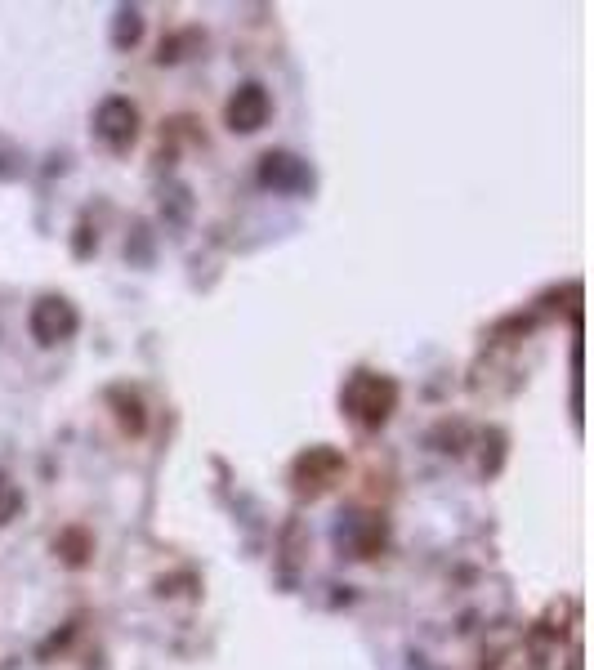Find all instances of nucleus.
<instances>
[{
    "label": "nucleus",
    "instance_id": "1",
    "mask_svg": "<svg viewBox=\"0 0 594 670\" xmlns=\"http://www.w3.org/2000/svg\"><path fill=\"white\" fill-rule=\"evenodd\" d=\"M340 407L349 411L353 425L380 429L398 407V385L389 376H376V371H353L349 385L340 389Z\"/></svg>",
    "mask_w": 594,
    "mask_h": 670
},
{
    "label": "nucleus",
    "instance_id": "2",
    "mask_svg": "<svg viewBox=\"0 0 594 670\" xmlns=\"http://www.w3.org/2000/svg\"><path fill=\"white\" fill-rule=\"evenodd\" d=\"M27 327H32L36 344H63L81 327V313H76V304L63 300V295H41V300L32 304V313H27Z\"/></svg>",
    "mask_w": 594,
    "mask_h": 670
},
{
    "label": "nucleus",
    "instance_id": "3",
    "mask_svg": "<svg viewBox=\"0 0 594 670\" xmlns=\"http://www.w3.org/2000/svg\"><path fill=\"white\" fill-rule=\"evenodd\" d=\"M94 134H99L112 152H126L134 143V134H139V108H134L130 99H121V94H108V99L94 108Z\"/></svg>",
    "mask_w": 594,
    "mask_h": 670
},
{
    "label": "nucleus",
    "instance_id": "4",
    "mask_svg": "<svg viewBox=\"0 0 594 670\" xmlns=\"http://www.w3.org/2000/svg\"><path fill=\"white\" fill-rule=\"evenodd\" d=\"M268 117H273V99H268V90H264L260 81L237 85L233 99H228V108H224L228 130H237V134H255V130H264V126H268Z\"/></svg>",
    "mask_w": 594,
    "mask_h": 670
},
{
    "label": "nucleus",
    "instance_id": "5",
    "mask_svg": "<svg viewBox=\"0 0 594 670\" xmlns=\"http://www.w3.org/2000/svg\"><path fill=\"white\" fill-rule=\"evenodd\" d=\"M340 469H344V456L335 452V447H309V452L295 461L291 478L300 492L313 496V492H322V487H331L335 478H340Z\"/></svg>",
    "mask_w": 594,
    "mask_h": 670
},
{
    "label": "nucleus",
    "instance_id": "6",
    "mask_svg": "<svg viewBox=\"0 0 594 670\" xmlns=\"http://www.w3.org/2000/svg\"><path fill=\"white\" fill-rule=\"evenodd\" d=\"M260 184L277 188V193H304V188L313 184V175L295 152H264L260 157Z\"/></svg>",
    "mask_w": 594,
    "mask_h": 670
},
{
    "label": "nucleus",
    "instance_id": "7",
    "mask_svg": "<svg viewBox=\"0 0 594 670\" xmlns=\"http://www.w3.org/2000/svg\"><path fill=\"white\" fill-rule=\"evenodd\" d=\"M335 541L344 545V550L353 554V559H371V554L385 545V523L380 519H362V514H353V519L340 523V532H335Z\"/></svg>",
    "mask_w": 594,
    "mask_h": 670
},
{
    "label": "nucleus",
    "instance_id": "8",
    "mask_svg": "<svg viewBox=\"0 0 594 670\" xmlns=\"http://www.w3.org/2000/svg\"><path fill=\"white\" fill-rule=\"evenodd\" d=\"M108 402L117 407V420L121 429H130V434H143V425H148V416H143V402L139 394H130V389H112Z\"/></svg>",
    "mask_w": 594,
    "mask_h": 670
},
{
    "label": "nucleus",
    "instance_id": "9",
    "mask_svg": "<svg viewBox=\"0 0 594 670\" xmlns=\"http://www.w3.org/2000/svg\"><path fill=\"white\" fill-rule=\"evenodd\" d=\"M139 32H143V23H139V9H121L117 14V32H112V41L126 50V45L139 41Z\"/></svg>",
    "mask_w": 594,
    "mask_h": 670
},
{
    "label": "nucleus",
    "instance_id": "10",
    "mask_svg": "<svg viewBox=\"0 0 594 670\" xmlns=\"http://www.w3.org/2000/svg\"><path fill=\"white\" fill-rule=\"evenodd\" d=\"M18 510H23V487L9 483V478L0 474V523H9Z\"/></svg>",
    "mask_w": 594,
    "mask_h": 670
}]
</instances>
